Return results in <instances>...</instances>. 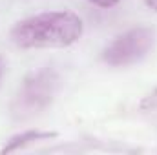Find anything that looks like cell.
<instances>
[{
    "mask_svg": "<svg viewBox=\"0 0 157 155\" xmlns=\"http://www.w3.org/2000/svg\"><path fill=\"white\" fill-rule=\"evenodd\" d=\"M82 20L71 11H49L20 20L11 29V40L22 49L68 47L82 35Z\"/></svg>",
    "mask_w": 157,
    "mask_h": 155,
    "instance_id": "obj_1",
    "label": "cell"
},
{
    "mask_svg": "<svg viewBox=\"0 0 157 155\" xmlns=\"http://www.w3.org/2000/svg\"><path fill=\"white\" fill-rule=\"evenodd\" d=\"M59 84V73L53 68H42L26 77L11 106L13 117L18 120H26L44 112L53 102Z\"/></svg>",
    "mask_w": 157,
    "mask_h": 155,
    "instance_id": "obj_2",
    "label": "cell"
},
{
    "mask_svg": "<svg viewBox=\"0 0 157 155\" xmlns=\"http://www.w3.org/2000/svg\"><path fill=\"white\" fill-rule=\"evenodd\" d=\"M155 40V33L150 28H133L122 35H119L104 51L102 60L108 66H132L143 60L152 49Z\"/></svg>",
    "mask_w": 157,
    "mask_h": 155,
    "instance_id": "obj_3",
    "label": "cell"
},
{
    "mask_svg": "<svg viewBox=\"0 0 157 155\" xmlns=\"http://www.w3.org/2000/svg\"><path fill=\"white\" fill-rule=\"evenodd\" d=\"M49 137H55V133H49V131H24L20 135H15L7 141V144L2 148V153H11V152H17L31 142H37V141H44V139H49Z\"/></svg>",
    "mask_w": 157,
    "mask_h": 155,
    "instance_id": "obj_4",
    "label": "cell"
},
{
    "mask_svg": "<svg viewBox=\"0 0 157 155\" xmlns=\"http://www.w3.org/2000/svg\"><path fill=\"white\" fill-rule=\"evenodd\" d=\"M143 108H148V110H157V89L152 93V95H148V97L143 100Z\"/></svg>",
    "mask_w": 157,
    "mask_h": 155,
    "instance_id": "obj_5",
    "label": "cell"
},
{
    "mask_svg": "<svg viewBox=\"0 0 157 155\" xmlns=\"http://www.w3.org/2000/svg\"><path fill=\"white\" fill-rule=\"evenodd\" d=\"M88 2H91V4H95L99 7H112V6L117 4L119 0H88Z\"/></svg>",
    "mask_w": 157,
    "mask_h": 155,
    "instance_id": "obj_6",
    "label": "cell"
},
{
    "mask_svg": "<svg viewBox=\"0 0 157 155\" xmlns=\"http://www.w3.org/2000/svg\"><path fill=\"white\" fill-rule=\"evenodd\" d=\"M144 2H146V6H148L150 9L157 11V0H144Z\"/></svg>",
    "mask_w": 157,
    "mask_h": 155,
    "instance_id": "obj_7",
    "label": "cell"
},
{
    "mask_svg": "<svg viewBox=\"0 0 157 155\" xmlns=\"http://www.w3.org/2000/svg\"><path fill=\"white\" fill-rule=\"evenodd\" d=\"M4 71H6V64H4V59L0 57V82H2V77H4Z\"/></svg>",
    "mask_w": 157,
    "mask_h": 155,
    "instance_id": "obj_8",
    "label": "cell"
}]
</instances>
